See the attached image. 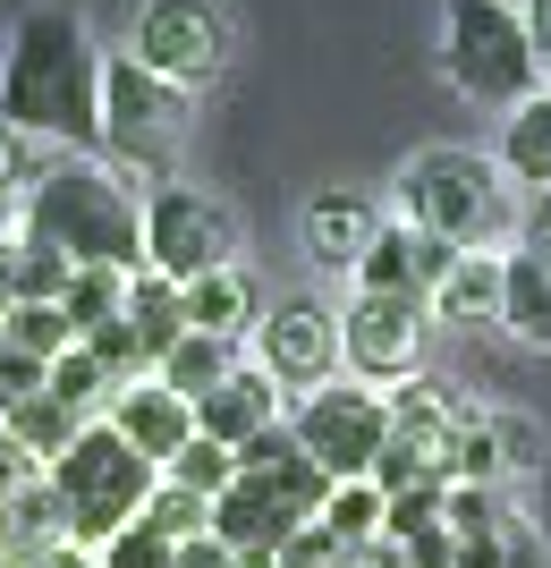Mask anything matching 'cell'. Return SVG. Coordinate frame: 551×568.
Returning a JSON list of instances; mask_svg holds the SVG:
<instances>
[{"instance_id":"cell-5","label":"cell","mask_w":551,"mask_h":568,"mask_svg":"<svg viewBox=\"0 0 551 568\" xmlns=\"http://www.w3.org/2000/svg\"><path fill=\"white\" fill-rule=\"evenodd\" d=\"M441 69L483 111H518V102L543 94V60L527 43V18L501 9V0H450L441 9Z\"/></svg>"},{"instance_id":"cell-7","label":"cell","mask_w":551,"mask_h":568,"mask_svg":"<svg viewBox=\"0 0 551 568\" xmlns=\"http://www.w3.org/2000/svg\"><path fill=\"white\" fill-rule=\"evenodd\" d=\"M238 263V221L229 204L187 179H170V187L144 195V272L170 288H195L204 272H229Z\"/></svg>"},{"instance_id":"cell-6","label":"cell","mask_w":551,"mask_h":568,"mask_svg":"<svg viewBox=\"0 0 551 568\" xmlns=\"http://www.w3.org/2000/svg\"><path fill=\"white\" fill-rule=\"evenodd\" d=\"M178 136H187V94L178 85H162V77H144L136 60H102V153L120 170H136L144 195L170 187L178 179Z\"/></svg>"},{"instance_id":"cell-22","label":"cell","mask_w":551,"mask_h":568,"mask_svg":"<svg viewBox=\"0 0 551 568\" xmlns=\"http://www.w3.org/2000/svg\"><path fill=\"white\" fill-rule=\"evenodd\" d=\"M120 323L136 332V348H144V365H162L178 339H187V306H178V288L170 281H153V272H136L127 281V306H120Z\"/></svg>"},{"instance_id":"cell-10","label":"cell","mask_w":551,"mask_h":568,"mask_svg":"<svg viewBox=\"0 0 551 568\" xmlns=\"http://www.w3.org/2000/svg\"><path fill=\"white\" fill-rule=\"evenodd\" d=\"M450 433H458V399L441 382H399L390 390V450L374 467V484L408 493V484H450Z\"/></svg>"},{"instance_id":"cell-24","label":"cell","mask_w":551,"mask_h":568,"mask_svg":"<svg viewBox=\"0 0 551 568\" xmlns=\"http://www.w3.org/2000/svg\"><path fill=\"white\" fill-rule=\"evenodd\" d=\"M348 288H365V297H425V281H416V230H408V221H382V230H374V246H365V263L348 272Z\"/></svg>"},{"instance_id":"cell-8","label":"cell","mask_w":551,"mask_h":568,"mask_svg":"<svg viewBox=\"0 0 551 568\" xmlns=\"http://www.w3.org/2000/svg\"><path fill=\"white\" fill-rule=\"evenodd\" d=\"M280 425L297 433V450L331 475V484H374V467H382V450H390V399L365 390V382H323Z\"/></svg>"},{"instance_id":"cell-18","label":"cell","mask_w":551,"mask_h":568,"mask_svg":"<svg viewBox=\"0 0 551 568\" xmlns=\"http://www.w3.org/2000/svg\"><path fill=\"white\" fill-rule=\"evenodd\" d=\"M178 306H187V332L229 339V348H238V339L264 323V297H255V281H246L238 263H229V272H204L195 288H178Z\"/></svg>"},{"instance_id":"cell-28","label":"cell","mask_w":551,"mask_h":568,"mask_svg":"<svg viewBox=\"0 0 551 568\" xmlns=\"http://www.w3.org/2000/svg\"><path fill=\"white\" fill-rule=\"evenodd\" d=\"M43 390L69 407V416H85V425H102V416H111V399H120V390H111V374H102L85 348H60V356H51V382H43Z\"/></svg>"},{"instance_id":"cell-19","label":"cell","mask_w":551,"mask_h":568,"mask_svg":"<svg viewBox=\"0 0 551 568\" xmlns=\"http://www.w3.org/2000/svg\"><path fill=\"white\" fill-rule=\"evenodd\" d=\"M492 170L518 179V187H534V195H551V94L501 111V153H492Z\"/></svg>"},{"instance_id":"cell-23","label":"cell","mask_w":551,"mask_h":568,"mask_svg":"<svg viewBox=\"0 0 551 568\" xmlns=\"http://www.w3.org/2000/svg\"><path fill=\"white\" fill-rule=\"evenodd\" d=\"M51 544H69V526H60L51 484H34V493H18L9 509H0V568H34Z\"/></svg>"},{"instance_id":"cell-42","label":"cell","mask_w":551,"mask_h":568,"mask_svg":"<svg viewBox=\"0 0 551 568\" xmlns=\"http://www.w3.org/2000/svg\"><path fill=\"white\" fill-rule=\"evenodd\" d=\"M339 560H348V551H339L323 526H297V535L280 544V568H339Z\"/></svg>"},{"instance_id":"cell-53","label":"cell","mask_w":551,"mask_h":568,"mask_svg":"<svg viewBox=\"0 0 551 568\" xmlns=\"http://www.w3.org/2000/svg\"><path fill=\"white\" fill-rule=\"evenodd\" d=\"M543 94H551V69H543Z\"/></svg>"},{"instance_id":"cell-21","label":"cell","mask_w":551,"mask_h":568,"mask_svg":"<svg viewBox=\"0 0 551 568\" xmlns=\"http://www.w3.org/2000/svg\"><path fill=\"white\" fill-rule=\"evenodd\" d=\"M501 323L527 339V348L551 356V272L534 255H518V246L501 255Z\"/></svg>"},{"instance_id":"cell-11","label":"cell","mask_w":551,"mask_h":568,"mask_svg":"<svg viewBox=\"0 0 551 568\" xmlns=\"http://www.w3.org/2000/svg\"><path fill=\"white\" fill-rule=\"evenodd\" d=\"M416 356H425V297H365V288H348L339 365L374 390V382H416Z\"/></svg>"},{"instance_id":"cell-51","label":"cell","mask_w":551,"mask_h":568,"mask_svg":"<svg viewBox=\"0 0 551 568\" xmlns=\"http://www.w3.org/2000/svg\"><path fill=\"white\" fill-rule=\"evenodd\" d=\"M374 568H408V560H399V544H374Z\"/></svg>"},{"instance_id":"cell-49","label":"cell","mask_w":551,"mask_h":568,"mask_svg":"<svg viewBox=\"0 0 551 568\" xmlns=\"http://www.w3.org/2000/svg\"><path fill=\"white\" fill-rule=\"evenodd\" d=\"M18 306V281H9V237H0V314Z\"/></svg>"},{"instance_id":"cell-38","label":"cell","mask_w":551,"mask_h":568,"mask_svg":"<svg viewBox=\"0 0 551 568\" xmlns=\"http://www.w3.org/2000/svg\"><path fill=\"white\" fill-rule=\"evenodd\" d=\"M76 348H85V356H94V365H102V374H111V390H127V382H144V374H153L127 323H102V332H85V339H76Z\"/></svg>"},{"instance_id":"cell-34","label":"cell","mask_w":551,"mask_h":568,"mask_svg":"<svg viewBox=\"0 0 551 568\" xmlns=\"http://www.w3.org/2000/svg\"><path fill=\"white\" fill-rule=\"evenodd\" d=\"M501 526H509V509L492 493H476V484H450V493H441V535H450V544H492Z\"/></svg>"},{"instance_id":"cell-9","label":"cell","mask_w":551,"mask_h":568,"mask_svg":"<svg viewBox=\"0 0 551 568\" xmlns=\"http://www.w3.org/2000/svg\"><path fill=\"white\" fill-rule=\"evenodd\" d=\"M127 60L195 102L229 69V9L221 0H144L136 26H127Z\"/></svg>"},{"instance_id":"cell-31","label":"cell","mask_w":551,"mask_h":568,"mask_svg":"<svg viewBox=\"0 0 551 568\" xmlns=\"http://www.w3.org/2000/svg\"><path fill=\"white\" fill-rule=\"evenodd\" d=\"M162 484H178V493H195V500H221L229 484H238V450H221V442H187V450L162 467Z\"/></svg>"},{"instance_id":"cell-40","label":"cell","mask_w":551,"mask_h":568,"mask_svg":"<svg viewBox=\"0 0 551 568\" xmlns=\"http://www.w3.org/2000/svg\"><path fill=\"white\" fill-rule=\"evenodd\" d=\"M170 551H178V544H162L153 526H127V535H111L94 560H102V568H170Z\"/></svg>"},{"instance_id":"cell-39","label":"cell","mask_w":551,"mask_h":568,"mask_svg":"<svg viewBox=\"0 0 551 568\" xmlns=\"http://www.w3.org/2000/svg\"><path fill=\"white\" fill-rule=\"evenodd\" d=\"M43 382H51L43 356H25V348H9V339H0V416H9V407H25Z\"/></svg>"},{"instance_id":"cell-36","label":"cell","mask_w":551,"mask_h":568,"mask_svg":"<svg viewBox=\"0 0 551 568\" xmlns=\"http://www.w3.org/2000/svg\"><path fill=\"white\" fill-rule=\"evenodd\" d=\"M492 442H501V475H543L551 442L534 416H518V407H492Z\"/></svg>"},{"instance_id":"cell-4","label":"cell","mask_w":551,"mask_h":568,"mask_svg":"<svg viewBox=\"0 0 551 568\" xmlns=\"http://www.w3.org/2000/svg\"><path fill=\"white\" fill-rule=\"evenodd\" d=\"M43 484H51V500H60L69 544H76V551H102L111 535H127V526L144 518V500H153L162 467H144V458L127 450L111 425H85L69 450L43 467Z\"/></svg>"},{"instance_id":"cell-37","label":"cell","mask_w":551,"mask_h":568,"mask_svg":"<svg viewBox=\"0 0 551 568\" xmlns=\"http://www.w3.org/2000/svg\"><path fill=\"white\" fill-rule=\"evenodd\" d=\"M441 493L450 484H408V493L382 500V544H416L425 526H441Z\"/></svg>"},{"instance_id":"cell-41","label":"cell","mask_w":551,"mask_h":568,"mask_svg":"<svg viewBox=\"0 0 551 568\" xmlns=\"http://www.w3.org/2000/svg\"><path fill=\"white\" fill-rule=\"evenodd\" d=\"M43 179V162H34V144L18 136V128H0V195H25Z\"/></svg>"},{"instance_id":"cell-46","label":"cell","mask_w":551,"mask_h":568,"mask_svg":"<svg viewBox=\"0 0 551 568\" xmlns=\"http://www.w3.org/2000/svg\"><path fill=\"white\" fill-rule=\"evenodd\" d=\"M170 568H238V551H229V544H213V535H195V544H178V551H170Z\"/></svg>"},{"instance_id":"cell-1","label":"cell","mask_w":551,"mask_h":568,"mask_svg":"<svg viewBox=\"0 0 551 568\" xmlns=\"http://www.w3.org/2000/svg\"><path fill=\"white\" fill-rule=\"evenodd\" d=\"M0 128L60 153H102V51L76 9L34 0L0 51Z\"/></svg>"},{"instance_id":"cell-15","label":"cell","mask_w":551,"mask_h":568,"mask_svg":"<svg viewBox=\"0 0 551 568\" xmlns=\"http://www.w3.org/2000/svg\"><path fill=\"white\" fill-rule=\"evenodd\" d=\"M297 526H314V518H297L264 475H238V484L213 500V544H229L238 560H246V551H272V560H280V544L297 535Z\"/></svg>"},{"instance_id":"cell-48","label":"cell","mask_w":551,"mask_h":568,"mask_svg":"<svg viewBox=\"0 0 551 568\" xmlns=\"http://www.w3.org/2000/svg\"><path fill=\"white\" fill-rule=\"evenodd\" d=\"M34 568H102V560H94V551H76V544H51Z\"/></svg>"},{"instance_id":"cell-52","label":"cell","mask_w":551,"mask_h":568,"mask_svg":"<svg viewBox=\"0 0 551 568\" xmlns=\"http://www.w3.org/2000/svg\"><path fill=\"white\" fill-rule=\"evenodd\" d=\"M501 9H527V0H501Z\"/></svg>"},{"instance_id":"cell-35","label":"cell","mask_w":551,"mask_h":568,"mask_svg":"<svg viewBox=\"0 0 551 568\" xmlns=\"http://www.w3.org/2000/svg\"><path fill=\"white\" fill-rule=\"evenodd\" d=\"M0 339H9V348H25V356H60V348H76V332H69V314L60 306H9L0 314Z\"/></svg>"},{"instance_id":"cell-14","label":"cell","mask_w":551,"mask_h":568,"mask_svg":"<svg viewBox=\"0 0 551 568\" xmlns=\"http://www.w3.org/2000/svg\"><path fill=\"white\" fill-rule=\"evenodd\" d=\"M280 425V382L264 365H238L229 382H213L204 399H195V442H221V450H246V442H264Z\"/></svg>"},{"instance_id":"cell-17","label":"cell","mask_w":551,"mask_h":568,"mask_svg":"<svg viewBox=\"0 0 551 568\" xmlns=\"http://www.w3.org/2000/svg\"><path fill=\"white\" fill-rule=\"evenodd\" d=\"M238 475H264V484L297 509V518H323V500H331V475L297 450V433H288V425H272L264 442H246V450H238Z\"/></svg>"},{"instance_id":"cell-47","label":"cell","mask_w":551,"mask_h":568,"mask_svg":"<svg viewBox=\"0 0 551 568\" xmlns=\"http://www.w3.org/2000/svg\"><path fill=\"white\" fill-rule=\"evenodd\" d=\"M518 18H527V43H534V60L551 69V0H527Z\"/></svg>"},{"instance_id":"cell-26","label":"cell","mask_w":551,"mask_h":568,"mask_svg":"<svg viewBox=\"0 0 551 568\" xmlns=\"http://www.w3.org/2000/svg\"><path fill=\"white\" fill-rule=\"evenodd\" d=\"M238 374V356H229V339H204V332H187L178 339V348L162 356V365H153V382H162V390H178V399H204V390H213V382H229Z\"/></svg>"},{"instance_id":"cell-25","label":"cell","mask_w":551,"mask_h":568,"mask_svg":"<svg viewBox=\"0 0 551 568\" xmlns=\"http://www.w3.org/2000/svg\"><path fill=\"white\" fill-rule=\"evenodd\" d=\"M0 433H9V442H18L34 467H51V458H60L76 433H85V416H69V407L51 399V390H34L25 407H9V416H0Z\"/></svg>"},{"instance_id":"cell-44","label":"cell","mask_w":551,"mask_h":568,"mask_svg":"<svg viewBox=\"0 0 551 568\" xmlns=\"http://www.w3.org/2000/svg\"><path fill=\"white\" fill-rule=\"evenodd\" d=\"M518 255H534L551 272V195H534L527 213H518Z\"/></svg>"},{"instance_id":"cell-27","label":"cell","mask_w":551,"mask_h":568,"mask_svg":"<svg viewBox=\"0 0 551 568\" xmlns=\"http://www.w3.org/2000/svg\"><path fill=\"white\" fill-rule=\"evenodd\" d=\"M314 526H323L339 551H374L382 544V484H331V500H323Z\"/></svg>"},{"instance_id":"cell-2","label":"cell","mask_w":551,"mask_h":568,"mask_svg":"<svg viewBox=\"0 0 551 568\" xmlns=\"http://www.w3.org/2000/svg\"><path fill=\"white\" fill-rule=\"evenodd\" d=\"M18 237L51 246L69 272H127V281L144 272V204L94 153L43 162V179L18 195Z\"/></svg>"},{"instance_id":"cell-20","label":"cell","mask_w":551,"mask_h":568,"mask_svg":"<svg viewBox=\"0 0 551 568\" xmlns=\"http://www.w3.org/2000/svg\"><path fill=\"white\" fill-rule=\"evenodd\" d=\"M425 314H441V323H501V255H458L425 288Z\"/></svg>"},{"instance_id":"cell-16","label":"cell","mask_w":551,"mask_h":568,"mask_svg":"<svg viewBox=\"0 0 551 568\" xmlns=\"http://www.w3.org/2000/svg\"><path fill=\"white\" fill-rule=\"evenodd\" d=\"M374 230H382V213H374L365 195H348V187L306 195V255H314V272H357L365 246H374Z\"/></svg>"},{"instance_id":"cell-32","label":"cell","mask_w":551,"mask_h":568,"mask_svg":"<svg viewBox=\"0 0 551 568\" xmlns=\"http://www.w3.org/2000/svg\"><path fill=\"white\" fill-rule=\"evenodd\" d=\"M9 281H18V306H60L69 297V263L34 246V237H9Z\"/></svg>"},{"instance_id":"cell-3","label":"cell","mask_w":551,"mask_h":568,"mask_svg":"<svg viewBox=\"0 0 551 568\" xmlns=\"http://www.w3.org/2000/svg\"><path fill=\"white\" fill-rule=\"evenodd\" d=\"M399 204H408V230L441 237L458 255H492V237L509 230V179L476 144H425L399 170Z\"/></svg>"},{"instance_id":"cell-30","label":"cell","mask_w":551,"mask_h":568,"mask_svg":"<svg viewBox=\"0 0 551 568\" xmlns=\"http://www.w3.org/2000/svg\"><path fill=\"white\" fill-rule=\"evenodd\" d=\"M127 306V272H69V297H60V314H69V332H102V323H120Z\"/></svg>"},{"instance_id":"cell-50","label":"cell","mask_w":551,"mask_h":568,"mask_svg":"<svg viewBox=\"0 0 551 568\" xmlns=\"http://www.w3.org/2000/svg\"><path fill=\"white\" fill-rule=\"evenodd\" d=\"M0 237H18V195H0Z\"/></svg>"},{"instance_id":"cell-43","label":"cell","mask_w":551,"mask_h":568,"mask_svg":"<svg viewBox=\"0 0 551 568\" xmlns=\"http://www.w3.org/2000/svg\"><path fill=\"white\" fill-rule=\"evenodd\" d=\"M34 484H43V467H34V458H25L9 433H0V509H9L18 493H34Z\"/></svg>"},{"instance_id":"cell-45","label":"cell","mask_w":551,"mask_h":568,"mask_svg":"<svg viewBox=\"0 0 551 568\" xmlns=\"http://www.w3.org/2000/svg\"><path fill=\"white\" fill-rule=\"evenodd\" d=\"M399 560H408V568H458V544L441 535V526H425L416 544H399Z\"/></svg>"},{"instance_id":"cell-29","label":"cell","mask_w":551,"mask_h":568,"mask_svg":"<svg viewBox=\"0 0 551 568\" xmlns=\"http://www.w3.org/2000/svg\"><path fill=\"white\" fill-rule=\"evenodd\" d=\"M450 484H476V493H492V484H501L492 407H458V433H450Z\"/></svg>"},{"instance_id":"cell-13","label":"cell","mask_w":551,"mask_h":568,"mask_svg":"<svg viewBox=\"0 0 551 568\" xmlns=\"http://www.w3.org/2000/svg\"><path fill=\"white\" fill-rule=\"evenodd\" d=\"M102 425L120 433V442L144 458V467H170V458H178V450L195 442V407L178 399V390H162V382L144 374V382H127L120 399H111V416H102Z\"/></svg>"},{"instance_id":"cell-33","label":"cell","mask_w":551,"mask_h":568,"mask_svg":"<svg viewBox=\"0 0 551 568\" xmlns=\"http://www.w3.org/2000/svg\"><path fill=\"white\" fill-rule=\"evenodd\" d=\"M136 526H153L162 544H195V535H213V500L178 493V484H153V500H144Z\"/></svg>"},{"instance_id":"cell-12","label":"cell","mask_w":551,"mask_h":568,"mask_svg":"<svg viewBox=\"0 0 551 568\" xmlns=\"http://www.w3.org/2000/svg\"><path fill=\"white\" fill-rule=\"evenodd\" d=\"M255 365H264L280 390H323L339 374V314L323 297H280V306L255 323Z\"/></svg>"}]
</instances>
